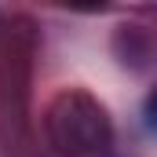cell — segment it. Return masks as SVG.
Listing matches in <instances>:
<instances>
[{"label": "cell", "mask_w": 157, "mask_h": 157, "mask_svg": "<svg viewBox=\"0 0 157 157\" xmlns=\"http://www.w3.org/2000/svg\"><path fill=\"white\" fill-rule=\"evenodd\" d=\"M51 135L70 157H106L110 150V121L84 95H66L51 110Z\"/></svg>", "instance_id": "1"}, {"label": "cell", "mask_w": 157, "mask_h": 157, "mask_svg": "<svg viewBox=\"0 0 157 157\" xmlns=\"http://www.w3.org/2000/svg\"><path fill=\"white\" fill-rule=\"evenodd\" d=\"M143 117H146V124L157 132V88L146 95V102H143Z\"/></svg>", "instance_id": "2"}]
</instances>
